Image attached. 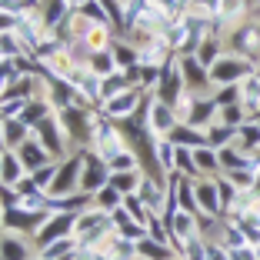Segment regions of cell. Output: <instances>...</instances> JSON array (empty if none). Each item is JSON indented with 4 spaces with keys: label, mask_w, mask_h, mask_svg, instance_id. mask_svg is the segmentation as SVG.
Returning <instances> with one entry per match:
<instances>
[{
    "label": "cell",
    "mask_w": 260,
    "mask_h": 260,
    "mask_svg": "<svg viewBox=\"0 0 260 260\" xmlns=\"http://www.w3.org/2000/svg\"><path fill=\"white\" fill-rule=\"evenodd\" d=\"M84 153H70V157H63L60 167H57V177L54 184L47 187V197H70V193L80 190V174H84Z\"/></svg>",
    "instance_id": "6da1fadb"
},
{
    "label": "cell",
    "mask_w": 260,
    "mask_h": 260,
    "mask_svg": "<svg viewBox=\"0 0 260 260\" xmlns=\"http://www.w3.org/2000/svg\"><path fill=\"white\" fill-rule=\"evenodd\" d=\"M253 74V60H247V57L240 54H220L214 60V67H210V84L214 87H227V84H240L244 77Z\"/></svg>",
    "instance_id": "7a4b0ae2"
},
{
    "label": "cell",
    "mask_w": 260,
    "mask_h": 260,
    "mask_svg": "<svg viewBox=\"0 0 260 260\" xmlns=\"http://www.w3.org/2000/svg\"><path fill=\"white\" fill-rule=\"evenodd\" d=\"M144 123H147L150 140L170 137V130L177 127V114H174V107H170V104H164V100H157L150 93V97H147V107H144Z\"/></svg>",
    "instance_id": "3957f363"
},
{
    "label": "cell",
    "mask_w": 260,
    "mask_h": 260,
    "mask_svg": "<svg viewBox=\"0 0 260 260\" xmlns=\"http://www.w3.org/2000/svg\"><path fill=\"white\" fill-rule=\"evenodd\" d=\"M147 93H153V90H140V87H130V90H123V93H117V97L104 100V104H100V114H107L110 120H127V117H134L140 107H144Z\"/></svg>",
    "instance_id": "277c9868"
},
{
    "label": "cell",
    "mask_w": 260,
    "mask_h": 260,
    "mask_svg": "<svg viewBox=\"0 0 260 260\" xmlns=\"http://www.w3.org/2000/svg\"><path fill=\"white\" fill-rule=\"evenodd\" d=\"M74 223H77V214H47V220L34 234L37 250L47 244H54V240H60V237H74Z\"/></svg>",
    "instance_id": "5b68a950"
},
{
    "label": "cell",
    "mask_w": 260,
    "mask_h": 260,
    "mask_svg": "<svg viewBox=\"0 0 260 260\" xmlns=\"http://www.w3.org/2000/svg\"><path fill=\"white\" fill-rule=\"evenodd\" d=\"M37 253L40 250L30 234H20V230H4L0 234V260H34Z\"/></svg>",
    "instance_id": "8992f818"
},
{
    "label": "cell",
    "mask_w": 260,
    "mask_h": 260,
    "mask_svg": "<svg viewBox=\"0 0 260 260\" xmlns=\"http://www.w3.org/2000/svg\"><path fill=\"white\" fill-rule=\"evenodd\" d=\"M107 184H110V167H107V160H100L97 153L87 150V157H84V174H80V190L93 197V193L104 190Z\"/></svg>",
    "instance_id": "52a82bcc"
},
{
    "label": "cell",
    "mask_w": 260,
    "mask_h": 260,
    "mask_svg": "<svg viewBox=\"0 0 260 260\" xmlns=\"http://www.w3.org/2000/svg\"><path fill=\"white\" fill-rule=\"evenodd\" d=\"M193 193H197L200 214L227 217V214H223V204H220V193H217V180H214V177H197V180H193Z\"/></svg>",
    "instance_id": "ba28073f"
},
{
    "label": "cell",
    "mask_w": 260,
    "mask_h": 260,
    "mask_svg": "<svg viewBox=\"0 0 260 260\" xmlns=\"http://www.w3.org/2000/svg\"><path fill=\"white\" fill-rule=\"evenodd\" d=\"M234 54L247 57V60H257L260 57V27L257 23H244L234 37Z\"/></svg>",
    "instance_id": "9c48e42d"
},
{
    "label": "cell",
    "mask_w": 260,
    "mask_h": 260,
    "mask_svg": "<svg viewBox=\"0 0 260 260\" xmlns=\"http://www.w3.org/2000/svg\"><path fill=\"white\" fill-rule=\"evenodd\" d=\"M17 157H20V164H23V170H27V174H34V170H40L44 164L54 160V157H50V153L44 150V144H40L37 137H30L27 144L17 147Z\"/></svg>",
    "instance_id": "30bf717a"
},
{
    "label": "cell",
    "mask_w": 260,
    "mask_h": 260,
    "mask_svg": "<svg viewBox=\"0 0 260 260\" xmlns=\"http://www.w3.org/2000/svg\"><path fill=\"white\" fill-rule=\"evenodd\" d=\"M170 144L174 147H204L207 144V130H200V127H190V123H177L174 130H170Z\"/></svg>",
    "instance_id": "8fae6325"
},
{
    "label": "cell",
    "mask_w": 260,
    "mask_h": 260,
    "mask_svg": "<svg viewBox=\"0 0 260 260\" xmlns=\"http://www.w3.org/2000/svg\"><path fill=\"white\" fill-rule=\"evenodd\" d=\"M0 130H4V144H7V150H17L20 144H27V140L34 137V134H30L34 127H27L20 117H10V120H4V123H0Z\"/></svg>",
    "instance_id": "7c38bea8"
},
{
    "label": "cell",
    "mask_w": 260,
    "mask_h": 260,
    "mask_svg": "<svg viewBox=\"0 0 260 260\" xmlns=\"http://www.w3.org/2000/svg\"><path fill=\"white\" fill-rule=\"evenodd\" d=\"M23 177H27V170H23L17 150H7V153H4V164H0V184H4V187H17Z\"/></svg>",
    "instance_id": "4fadbf2b"
},
{
    "label": "cell",
    "mask_w": 260,
    "mask_h": 260,
    "mask_svg": "<svg viewBox=\"0 0 260 260\" xmlns=\"http://www.w3.org/2000/svg\"><path fill=\"white\" fill-rule=\"evenodd\" d=\"M144 167H137V170H120V174H110V187L114 190H120L123 197L127 193H137L140 190V184H144Z\"/></svg>",
    "instance_id": "5bb4252c"
},
{
    "label": "cell",
    "mask_w": 260,
    "mask_h": 260,
    "mask_svg": "<svg viewBox=\"0 0 260 260\" xmlns=\"http://www.w3.org/2000/svg\"><path fill=\"white\" fill-rule=\"evenodd\" d=\"M100 250L110 253L114 260H137V244H134V240H127V237H120V234H110L107 244L100 247Z\"/></svg>",
    "instance_id": "9a60e30c"
},
{
    "label": "cell",
    "mask_w": 260,
    "mask_h": 260,
    "mask_svg": "<svg viewBox=\"0 0 260 260\" xmlns=\"http://www.w3.org/2000/svg\"><path fill=\"white\" fill-rule=\"evenodd\" d=\"M193 160H197L200 177H217V174H220V157H217V150L210 144L193 147Z\"/></svg>",
    "instance_id": "2e32d148"
},
{
    "label": "cell",
    "mask_w": 260,
    "mask_h": 260,
    "mask_svg": "<svg viewBox=\"0 0 260 260\" xmlns=\"http://www.w3.org/2000/svg\"><path fill=\"white\" fill-rule=\"evenodd\" d=\"M174 257H177L174 247L160 244V240H150V237L137 240V260H174Z\"/></svg>",
    "instance_id": "e0dca14e"
},
{
    "label": "cell",
    "mask_w": 260,
    "mask_h": 260,
    "mask_svg": "<svg viewBox=\"0 0 260 260\" xmlns=\"http://www.w3.org/2000/svg\"><path fill=\"white\" fill-rule=\"evenodd\" d=\"M234 140H237V127H230V123L217 120V123H210V127H207V144L214 147V150H220V147H230Z\"/></svg>",
    "instance_id": "ac0fdd59"
},
{
    "label": "cell",
    "mask_w": 260,
    "mask_h": 260,
    "mask_svg": "<svg viewBox=\"0 0 260 260\" xmlns=\"http://www.w3.org/2000/svg\"><path fill=\"white\" fill-rule=\"evenodd\" d=\"M93 207L97 210H104V214H114L117 207H123V193L120 190H114V187H104V190H97L93 193Z\"/></svg>",
    "instance_id": "d6986e66"
},
{
    "label": "cell",
    "mask_w": 260,
    "mask_h": 260,
    "mask_svg": "<svg viewBox=\"0 0 260 260\" xmlns=\"http://www.w3.org/2000/svg\"><path fill=\"white\" fill-rule=\"evenodd\" d=\"M110 54L117 60V70H127L137 63V47H130V44H110Z\"/></svg>",
    "instance_id": "ffe728a7"
},
{
    "label": "cell",
    "mask_w": 260,
    "mask_h": 260,
    "mask_svg": "<svg viewBox=\"0 0 260 260\" xmlns=\"http://www.w3.org/2000/svg\"><path fill=\"white\" fill-rule=\"evenodd\" d=\"M207 260H230V250L220 240H207Z\"/></svg>",
    "instance_id": "44dd1931"
},
{
    "label": "cell",
    "mask_w": 260,
    "mask_h": 260,
    "mask_svg": "<svg viewBox=\"0 0 260 260\" xmlns=\"http://www.w3.org/2000/svg\"><path fill=\"white\" fill-rule=\"evenodd\" d=\"M230 260H257V253H253V247H240L230 253Z\"/></svg>",
    "instance_id": "7402d4cb"
},
{
    "label": "cell",
    "mask_w": 260,
    "mask_h": 260,
    "mask_svg": "<svg viewBox=\"0 0 260 260\" xmlns=\"http://www.w3.org/2000/svg\"><path fill=\"white\" fill-rule=\"evenodd\" d=\"M93 260H114V257H110V253H104V250H97V253H93Z\"/></svg>",
    "instance_id": "603a6c76"
},
{
    "label": "cell",
    "mask_w": 260,
    "mask_h": 260,
    "mask_svg": "<svg viewBox=\"0 0 260 260\" xmlns=\"http://www.w3.org/2000/svg\"><path fill=\"white\" fill-rule=\"evenodd\" d=\"M67 4H74V7H84L87 0H67Z\"/></svg>",
    "instance_id": "cb8c5ba5"
},
{
    "label": "cell",
    "mask_w": 260,
    "mask_h": 260,
    "mask_svg": "<svg viewBox=\"0 0 260 260\" xmlns=\"http://www.w3.org/2000/svg\"><path fill=\"white\" fill-rule=\"evenodd\" d=\"M4 230H7V223H4V210H0V234H4Z\"/></svg>",
    "instance_id": "d4e9b609"
},
{
    "label": "cell",
    "mask_w": 260,
    "mask_h": 260,
    "mask_svg": "<svg viewBox=\"0 0 260 260\" xmlns=\"http://www.w3.org/2000/svg\"><path fill=\"white\" fill-rule=\"evenodd\" d=\"M34 260H47V257H40V253H37V257H34Z\"/></svg>",
    "instance_id": "484cf974"
},
{
    "label": "cell",
    "mask_w": 260,
    "mask_h": 260,
    "mask_svg": "<svg viewBox=\"0 0 260 260\" xmlns=\"http://www.w3.org/2000/svg\"><path fill=\"white\" fill-rule=\"evenodd\" d=\"M0 164H4V153H0Z\"/></svg>",
    "instance_id": "4316f807"
},
{
    "label": "cell",
    "mask_w": 260,
    "mask_h": 260,
    "mask_svg": "<svg viewBox=\"0 0 260 260\" xmlns=\"http://www.w3.org/2000/svg\"><path fill=\"white\" fill-rule=\"evenodd\" d=\"M253 4H260V0H253Z\"/></svg>",
    "instance_id": "83f0119b"
},
{
    "label": "cell",
    "mask_w": 260,
    "mask_h": 260,
    "mask_svg": "<svg viewBox=\"0 0 260 260\" xmlns=\"http://www.w3.org/2000/svg\"><path fill=\"white\" fill-rule=\"evenodd\" d=\"M174 260H180V257H174Z\"/></svg>",
    "instance_id": "f1b7e54d"
}]
</instances>
